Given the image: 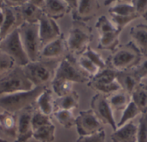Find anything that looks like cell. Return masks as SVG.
I'll list each match as a JSON object with an SVG mask.
<instances>
[{
	"label": "cell",
	"mask_w": 147,
	"mask_h": 142,
	"mask_svg": "<svg viewBox=\"0 0 147 142\" xmlns=\"http://www.w3.org/2000/svg\"><path fill=\"white\" fill-rule=\"evenodd\" d=\"M3 19H4V15H3V10L0 9V27L3 22Z\"/></svg>",
	"instance_id": "cell-46"
},
{
	"label": "cell",
	"mask_w": 147,
	"mask_h": 142,
	"mask_svg": "<svg viewBox=\"0 0 147 142\" xmlns=\"http://www.w3.org/2000/svg\"><path fill=\"white\" fill-rule=\"evenodd\" d=\"M82 55L84 56L85 57H87L88 59H90L100 70L108 67L106 60H104L102 58V57L100 55V53H98L97 51L93 50L90 46H89Z\"/></svg>",
	"instance_id": "cell-34"
},
{
	"label": "cell",
	"mask_w": 147,
	"mask_h": 142,
	"mask_svg": "<svg viewBox=\"0 0 147 142\" xmlns=\"http://www.w3.org/2000/svg\"><path fill=\"white\" fill-rule=\"evenodd\" d=\"M108 102L113 111H123L131 101V96L123 90L117 91L107 96Z\"/></svg>",
	"instance_id": "cell-26"
},
{
	"label": "cell",
	"mask_w": 147,
	"mask_h": 142,
	"mask_svg": "<svg viewBox=\"0 0 147 142\" xmlns=\"http://www.w3.org/2000/svg\"><path fill=\"white\" fill-rule=\"evenodd\" d=\"M42 10L46 15L55 21L70 12L67 3L64 0H45Z\"/></svg>",
	"instance_id": "cell-17"
},
{
	"label": "cell",
	"mask_w": 147,
	"mask_h": 142,
	"mask_svg": "<svg viewBox=\"0 0 147 142\" xmlns=\"http://www.w3.org/2000/svg\"><path fill=\"white\" fill-rule=\"evenodd\" d=\"M137 126V142H147V112L141 114Z\"/></svg>",
	"instance_id": "cell-37"
},
{
	"label": "cell",
	"mask_w": 147,
	"mask_h": 142,
	"mask_svg": "<svg viewBox=\"0 0 147 142\" xmlns=\"http://www.w3.org/2000/svg\"><path fill=\"white\" fill-rule=\"evenodd\" d=\"M99 9L100 4L97 1L79 0L78 1V6L76 9L71 12L73 21L80 22L87 21L96 15Z\"/></svg>",
	"instance_id": "cell-14"
},
{
	"label": "cell",
	"mask_w": 147,
	"mask_h": 142,
	"mask_svg": "<svg viewBox=\"0 0 147 142\" xmlns=\"http://www.w3.org/2000/svg\"><path fill=\"white\" fill-rule=\"evenodd\" d=\"M34 87L20 66H15L0 77V95L30 91Z\"/></svg>",
	"instance_id": "cell-5"
},
{
	"label": "cell",
	"mask_w": 147,
	"mask_h": 142,
	"mask_svg": "<svg viewBox=\"0 0 147 142\" xmlns=\"http://www.w3.org/2000/svg\"><path fill=\"white\" fill-rule=\"evenodd\" d=\"M60 61L61 59H39L35 62H29L22 68L27 78L34 87H47L53 81Z\"/></svg>",
	"instance_id": "cell-1"
},
{
	"label": "cell",
	"mask_w": 147,
	"mask_h": 142,
	"mask_svg": "<svg viewBox=\"0 0 147 142\" xmlns=\"http://www.w3.org/2000/svg\"><path fill=\"white\" fill-rule=\"evenodd\" d=\"M53 80L66 81L72 83H88L90 77L78 66L75 57L69 54L61 59Z\"/></svg>",
	"instance_id": "cell-7"
},
{
	"label": "cell",
	"mask_w": 147,
	"mask_h": 142,
	"mask_svg": "<svg viewBox=\"0 0 147 142\" xmlns=\"http://www.w3.org/2000/svg\"><path fill=\"white\" fill-rule=\"evenodd\" d=\"M54 111L59 110L72 111L77 109L79 105V95L76 91L71 92L62 97H58L54 99Z\"/></svg>",
	"instance_id": "cell-23"
},
{
	"label": "cell",
	"mask_w": 147,
	"mask_h": 142,
	"mask_svg": "<svg viewBox=\"0 0 147 142\" xmlns=\"http://www.w3.org/2000/svg\"><path fill=\"white\" fill-rule=\"evenodd\" d=\"M141 54L135 45L130 41L119 47L106 60L107 66L120 72L130 70L137 65L141 58Z\"/></svg>",
	"instance_id": "cell-3"
},
{
	"label": "cell",
	"mask_w": 147,
	"mask_h": 142,
	"mask_svg": "<svg viewBox=\"0 0 147 142\" xmlns=\"http://www.w3.org/2000/svg\"><path fill=\"white\" fill-rule=\"evenodd\" d=\"M51 124H53V123L49 116L41 113L38 110L34 111L32 116V128L34 131L40 127L51 125Z\"/></svg>",
	"instance_id": "cell-35"
},
{
	"label": "cell",
	"mask_w": 147,
	"mask_h": 142,
	"mask_svg": "<svg viewBox=\"0 0 147 142\" xmlns=\"http://www.w3.org/2000/svg\"><path fill=\"white\" fill-rule=\"evenodd\" d=\"M0 142H9L8 141H6V140H4V139H3V138H1L0 137Z\"/></svg>",
	"instance_id": "cell-48"
},
{
	"label": "cell",
	"mask_w": 147,
	"mask_h": 142,
	"mask_svg": "<svg viewBox=\"0 0 147 142\" xmlns=\"http://www.w3.org/2000/svg\"><path fill=\"white\" fill-rule=\"evenodd\" d=\"M132 43L139 50L142 56H147V25L140 24L130 30Z\"/></svg>",
	"instance_id": "cell-18"
},
{
	"label": "cell",
	"mask_w": 147,
	"mask_h": 142,
	"mask_svg": "<svg viewBox=\"0 0 147 142\" xmlns=\"http://www.w3.org/2000/svg\"><path fill=\"white\" fill-rule=\"evenodd\" d=\"M66 51V41L64 37V34L62 33L61 36L48 43L41 49L40 59H62L61 57L65 55Z\"/></svg>",
	"instance_id": "cell-15"
},
{
	"label": "cell",
	"mask_w": 147,
	"mask_h": 142,
	"mask_svg": "<svg viewBox=\"0 0 147 142\" xmlns=\"http://www.w3.org/2000/svg\"><path fill=\"white\" fill-rule=\"evenodd\" d=\"M131 100L140 110L141 114L147 112V90L139 85L130 94Z\"/></svg>",
	"instance_id": "cell-29"
},
{
	"label": "cell",
	"mask_w": 147,
	"mask_h": 142,
	"mask_svg": "<svg viewBox=\"0 0 147 142\" xmlns=\"http://www.w3.org/2000/svg\"><path fill=\"white\" fill-rule=\"evenodd\" d=\"M53 103H54V99L53 97V92L50 89L47 88L38 97L35 105L39 111L50 117V115L53 114L54 112Z\"/></svg>",
	"instance_id": "cell-24"
},
{
	"label": "cell",
	"mask_w": 147,
	"mask_h": 142,
	"mask_svg": "<svg viewBox=\"0 0 147 142\" xmlns=\"http://www.w3.org/2000/svg\"><path fill=\"white\" fill-rule=\"evenodd\" d=\"M17 9L23 23H38L40 17L44 14L41 9L34 6L28 0H27L22 6L17 7Z\"/></svg>",
	"instance_id": "cell-19"
},
{
	"label": "cell",
	"mask_w": 147,
	"mask_h": 142,
	"mask_svg": "<svg viewBox=\"0 0 147 142\" xmlns=\"http://www.w3.org/2000/svg\"><path fill=\"white\" fill-rule=\"evenodd\" d=\"M15 142H18V141H15Z\"/></svg>",
	"instance_id": "cell-49"
},
{
	"label": "cell",
	"mask_w": 147,
	"mask_h": 142,
	"mask_svg": "<svg viewBox=\"0 0 147 142\" xmlns=\"http://www.w3.org/2000/svg\"><path fill=\"white\" fill-rule=\"evenodd\" d=\"M132 71L140 79V81L147 76V56H141L140 60L135 67L132 69Z\"/></svg>",
	"instance_id": "cell-39"
},
{
	"label": "cell",
	"mask_w": 147,
	"mask_h": 142,
	"mask_svg": "<svg viewBox=\"0 0 147 142\" xmlns=\"http://www.w3.org/2000/svg\"><path fill=\"white\" fill-rule=\"evenodd\" d=\"M140 114H141L140 110L138 108V106L131 100L129 104L127 105V107L123 110L121 117L120 119V122L117 123V128H120L126 123L132 122L134 118H136Z\"/></svg>",
	"instance_id": "cell-31"
},
{
	"label": "cell",
	"mask_w": 147,
	"mask_h": 142,
	"mask_svg": "<svg viewBox=\"0 0 147 142\" xmlns=\"http://www.w3.org/2000/svg\"><path fill=\"white\" fill-rule=\"evenodd\" d=\"M91 110L102 124L109 125L114 131L117 129V123L114 117V111L111 109L107 96L102 93H96L91 99Z\"/></svg>",
	"instance_id": "cell-9"
},
{
	"label": "cell",
	"mask_w": 147,
	"mask_h": 142,
	"mask_svg": "<svg viewBox=\"0 0 147 142\" xmlns=\"http://www.w3.org/2000/svg\"><path fill=\"white\" fill-rule=\"evenodd\" d=\"M76 63H77L78 66L85 74H87L90 78L95 76L100 71V69L90 59H88L87 57H85L83 55L79 56L78 58L76 59Z\"/></svg>",
	"instance_id": "cell-32"
},
{
	"label": "cell",
	"mask_w": 147,
	"mask_h": 142,
	"mask_svg": "<svg viewBox=\"0 0 147 142\" xmlns=\"http://www.w3.org/2000/svg\"><path fill=\"white\" fill-rule=\"evenodd\" d=\"M0 129L9 137L16 139L17 114L0 111Z\"/></svg>",
	"instance_id": "cell-21"
},
{
	"label": "cell",
	"mask_w": 147,
	"mask_h": 142,
	"mask_svg": "<svg viewBox=\"0 0 147 142\" xmlns=\"http://www.w3.org/2000/svg\"><path fill=\"white\" fill-rule=\"evenodd\" d=\"M137 124L129 122L125 125L117 128L111 135L112 142H137Z\"/></svg>",
	"instance_id": "cell-16"
},
{
	"label": "cell",
	"mask_w": 147,
	"mask_h": 142,
	"mask_svg": "<svg viewBox=\"0 0 147 142\" xmlns=\"http://www.w3.org/2000/svg\"><path fill=\"white\" fill-rule=\"evenodd\" d=\"M136 14L140 17L146 18L147 17V0H134L132 1Z\"/></svg>",
	"instance_id": "cell-42"
},
{
	"label": "cell",
	"mask_w": 147,
	"mask_h": 142,
	"mask_svg": "<svg viewBox=\"0 0 147 142\" xmlns=\"http://www.w3.org/2000/svg\"><path fill=\"white\" fill-rule=\"evenodd\" d=\"M34 111V106H32L17 113V135L16 141L18 142H26L33 138L32 116Z\"/></svg>",
	"instance_id": "cell-13"
},
{
	"label": "cell",
	"mask_w": 147,
	"mask_h": 142,
	"mask_svg": "<svg viewBox=\"0 0 147 142\" xmlns=\"http://www.w3.org/2000/svg\"><path fill=\"white\" fill-rule=\"evenodd\" d=\"M14 61L6 54L0 51V77L15 67Z\"/></svg>",
	"instance_id": "cell-40"
},
{
	"label": "cell",
	"mask_w": 147,
	"mask_h": 142,
	"mask_svg": "<svg viewBox=\"0 0 147 142\" xmlns=\"http://www.w3.org/2000/svg\"><path fill=\"white\" fill-rule=\"evenodd\" d=\"M117 81L120 84L121 89L128 94H131L134 90L140 85V79L135 75L132 69L118 72Z\"/></svg>",
	"instance_id": "cell-22"
},
{
	"label": "cell",
	"mask_w": 147,
	"mask_h": 142,
	"mask_svg": "<svg viewBox=\"0 0 147 142\" xmlns=\"http://www.w3.org/2000/svg\"><path fill=\"white\" fill-rule=\"evenodd\" d=\"M140 86L147 90V76L140 81Z\"/></svg>",
	"instance_id": "cell-45"
},
{
	"label": "cell",
	"mask_w": 147,
	"mask_h": 142,
	"mask_svg": "<svg viewBox=\"0 0 147 142\" xmlns=\"http://www.w3.org/2000/svg\"><path fill=\"white\" fill-rule=\"evenodd\" d=\"M96 28L98 31L99 35L114 32L117 29L114 23L110 20H109L105 15H101L97 19V21L96 23Z\"/></svg>",
	"instance_id": "cell-36"
},
{
	"label": "cell",
	"mask_w": 147,
	"mask_h": 142,
	"mask_svg": "<svg viewBox=\"0 0 147 142\" xmlns=\"http://www.w3.org/2000/svg\"><path fill=\"white\" fill-rule=\"evenodd\" d=\"M93 39L91 28L84 22L74 21L66 41L67 51L74 56H81L90 46Z\"/></svg>",
	"instance_id": "cell-4"
},
{
	"label": "cell",
	"mask_w": 147,
	"mask_h": 142,
	"mask_svg": "<svg viewBox=\"0 0 147 142\" xmlns=\"http://www.w3.org/2000/svg\"><path fill=\"white\" fill-rule=\"evenodd\" d=\"M146 21H147V17H146Z\"/></svg>",
	"instance_id": "cell-50"
},
{
	"label": "cell",
	"mask_w": 147,
	"mask_h": 142,
	"mask_svg": "<svg viewBox=\"0 0 147 142\" xmlns=\"http://www.w3.org/2000/svg\"><path fill=\"white\" fill-rule=\"evenodd\" d=\"M117 75L118 71L107 67L102 70H100L95 76L90 78V80L88 81L87 85L91 89L99 87V86H104L109 85L115 81H117Z\"/></svg>",
	"instance_id": "cell-20"
},
{
	"label": "cell",
	"mask_w": 147,
	"mask_h": 142,
	"mask_svg": "<svg viewBox=\"0 0 147 142\" xmlns=\"http://www.w3.org/2000/svg\"><path fill=\"white\" fill-rule=\"evenodd\" d=\"M39 36L42 48L61 36V31L56 21L48 17L45 14L40 17L39 22Z\"/></svg>",
	"instance_id": "cell-11"
},
{
	"label": "cell",
	"mask_w": 147,
	"mask_h": 142,
	"mask_svg": "<svg viewBox=\"0 0 147 142\" xmlns=\"http://www.w3.org/2000/svg\"><path fill=\"white\" fill-rule=\"evenodd\" d=\"M0 51L9 56L16 66L24 67L30 62L22 45L18 29H16L0 41Z\"/></svg>",
	"instance_id": "cell-8"
},
{
	"label": "cell",
	"mask_w": 147,
	"mask_h": 142,
	"mask_svg": "<svg viewBox=\"0 0 147 142\" xmlns=\"http://www.w3.org/2000/svg\"><path fill=\"white\" fill-rule=\"evenodd\" d=\"M2 10L4 19L0 27V41L23 24L17 8H12L3 3Z\"/></svg>",
	"instance_id": "cell-12"
},
{
	"label": "cell",
	"mask_w": 147,
	"mask_h": 142,
	"mask_svg": "<svg viewBox=\"0 0 147 142\" xmlns=\"http://www.w3.org/2000/svg\"><path fill=\"white\" fill-rule=\"evenodd\" d=\"M53 93L58 97H62L73 92V83L66 81H55L53 80L51 83Z\"/></svg>",
	"instance_id": "cell-33"
},
{
	"label": "cell",
	"mask_w": 147,
	"mask_h": 142,
	"mask_svg": "<svg viewBox=\"0 0 147 142\" xmlns=\"http://www.w3.org/2000/svg\"><path fill=\"white\" fill-rule=\"evenodd\" d=\"M53 116L56 121L66 129H69L73 126H75L76 117H74L72 111H65V110L55 111L53 112Z\"/></svg>",
	"instance_id": "cell-30"
},
{
	"label": "cell",
	"mask_w": 147,
	"mask_h": 142,
	"mask_svg": "<svg viewBox=\"0 0 147 142\" xmlns=\"http://www.w3.org/2000/svg\"><path fill=\"white\" fill-rule=\"evenodd\" d=\"M32 4H34V6L40 8L42 9V8L44 7L45 4V0H28Z\"/></svg>",
	"instance_id": "cell-44"
},
{
	"label": "cell",
	"mask_w": 147,
	"mask_h": 142,
	"mask_svg": "<svg viewBox=\"0 0 147 142\" xmlns=\"http://www.w3.org/2000/svg\"><path fill=\"white\" fill-rule=\"evenodd\" d=\"M47 87H36L30 91L0 95V109L11 114H17L35 105L38 97Z\"/></svg>",
	"instance_id": "cell-2"
},
{
	"label": "cell",
	"mask_w": 147,
	"mask_h": 142,
	"mask_svg": "<svg viewBox=\"0 0 147 142\" xmlns=\"http://www.w3.org/2000/svg\"><path fill=\"white\" fill-rule=\"evenodd\" d=\"M3 3H4V2H3V0H0V9H3Z\"/></svg>",
	"instance_id": "cell-47"
},
{
	"label": "cell",
	"mask_w": 147,
	"mask_h": 142,
	"mask_svg": "<svg viewBox=\"0 0 147 142\" xmlns=\"http://www.w3.org/2000/svg\"><path fill=\"white\" fill-rule=\"evenodd\" d=\"M27 0H5L4 1V3L9 7H12V8H17V7H20L22 6L23 3H25Z\"/></svg>",
	"instance_id": "cell-43"
},
{
	"label": "cell",
	"mask_w": 147,
	"mask_h": 142,
	"mask_svg": "<svg viewBox=\"0 0 147 142\" xmlns=\"http://www.w3.org/2000/svg\"><path fill=\"white\" fill-rule=\"evenodd\" d=\"M75 126L79 136L90 135L103 130L102 123L91 109L79 112V115L76 117Z\"/></svg>",
	"instance_id": "cell-10"
},
{
	"label": "cell",
	"mask_w": 147,
	"mask_h": 142,
	"mask_svg": "<svg viewBox=\"0 0 147 142\" xmlns=\"http://www.w3.org/2000/svg\"><path fill=\"white\" fill-rule=\"evenodd\" d=\"M77 142H106V134L104 130H102L94 135L79 136Z\"/></svg>",
	"instance_id": "cell-41"
},
{
	"label": "cell",
	"mask_w": 147,
	"mask_h": 142,
	"mask_svg": "<svg viewBox=\"0 0 147 142\" xmlns=\"http://www.w3.org/2000/svg\"><path fill=\"white\" fill-rule=\"evenodd\" d=\"M109 12L110 15H120V16H132L137 15L132 1L131 2L115 1V3L109 8Z\"/></svg>",
	"instance_id": "cell-27"
},
{
	"label": "cell",
	"mask_w": 147,
	"mask_h": 142,
	"mask_svg": "<svg viewBox=\"0 0 147 142\" xmlns=\"http://www.w3.org/2000/svg\"><path fill=\"white\" fill-rule=\"evenodd\" d=\"M122 30L116 29L114 32H110L108 33H104L99 35V42H98V49L100 50H109L111 51H115L120 45L119 36Z\"/></svg>",
	"instance_id": "cell-25"
},
{
	"label": "cell",
	"mask_w": 147,
	"mask_h": 142,
	"mask_svg": "<svg viewBox=\"0 0 147 142\" xmlns=\"http://www.w3.org/2000/svg\"><path fill=\"white\" fill-rule=\"evenodd\" d=\"M55 130L53 124L40 127L34 131L33 138L39 142H53L55 140Z\"/></svg>",
	"instance_id": "cell-28"
},
{
	"label": "cell",
	"mask_w": 147,
	"mask_h": 142,
	"mask_svg": "<svg viewBox=\"0 0 147 142\" xmlns=\"http://www.w3.org/2000/svg\"><path fill=\"white\" fill-rule=\"evenodd\" d=\"M18 30L22 45L29 61L35 62L39 60L42 46L39 36L38 23H23Z\"/></svg>",
	"instance_id": "cell-6"
},
{
	"label": "cell",
	"mask_w": 147,
	"mask_h": 142,
	"mask_svg": "<svg viewBox=\"0 0 147 142\" xmlns=\"http://www.w3.org/2000/svg\"><path fill=\"white\" fill-rule=\"evenodd\" d=\"M110 16H111V21L114 23L115 27L120 30H122L127 24H129L133 21L140 18V16L137 15L132 16H120V15H110Z\"/></svg>",
	"instance_id": "cell-38"
}]
</instances>
